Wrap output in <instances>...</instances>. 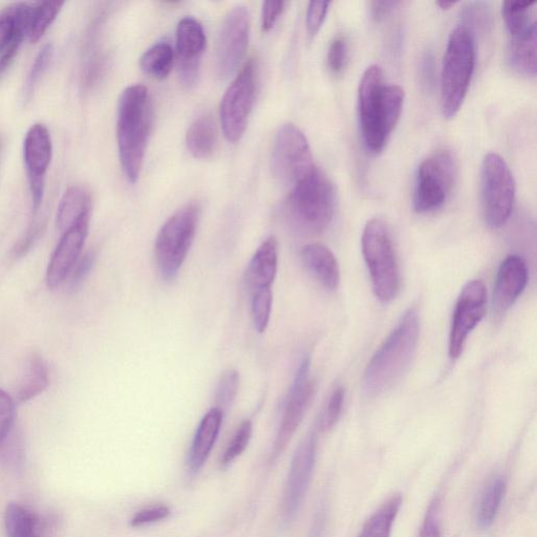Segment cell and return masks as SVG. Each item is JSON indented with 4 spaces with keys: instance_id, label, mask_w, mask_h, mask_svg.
<instances>
[{
    "instance_id": "6da1fadb",
    "label": "cell",
    "mask_w": 537,
    "mask_h": 537,
    "mask_svg": "<svg viewBox=\"0 0 537 537\" xmlns=\"http://www.w3.org/2000/svg\"><path fill=\"white\" fill-rule=\"evenodd\" d=\"M405 94L399 85L386 84L378 66L364 72L359 84L358 110L364 145L380 154L394 132L402 111Z\"/></svg>"
},
{
    "instance_id": "7a4b0ae2",
    "label": "cell",
    "mask_w": 537,
    "mask_h": 537,
    "mask_svg": "<svg viewBox=\"0 0 537 537\" xmlns=\"http://www.w3.org/2000/svg\"><path fill=\"white\" fill-rule=\"evenodd\" d=\"M153 120L152 99L144 85L125 89L118 104L117 139L121 165L131 183L140 178Z\"/></svg>"
},
{
    "instance_id": "3957f363",
    "label": "cell",
    "mask_w": 537,
    "mask_h": 537,
    "mask_svg": "<svg viewBox=\"0 0 537 537\" xmlns=\"http://www.w3.org/2000/svg\"><path fill=\"white\" fill-rule=\"evenodd\" d=\"M420 319L416 309L408 310L370 361L364 374V391L377 396L388 391L410 365L419 341Z\"/></svg>"
},
{
    "instance_id": "277c9868",
    "label": "cell",
    "mask_w": 537,
    "mask_h": 537,
    "mask_svg": "<svg viewBox=\"0 0 537 537\" xmlns=\"http://www.w3.org/2000/svg\"><path fill=\"white\" fill-rule=\"evenodd\" d=\"M336 203L330 178L314 166L310 173L292 187L284 204L288 224L298 232L318 234L331 224Z\"/></svg>"
},
{
    "instance_id": "5b68a950",
    "label": "cell",
    "mask_w": 537,
    "mask_h": 537,
    "mask_svg": "<svg viewBox=\"0 0 537 537\" xmlns=\"http://www.w3.org/2000/svg\"><path fill=\"white\" fill-rule=\"evenodd\" d=\"M475 67V37L459 26L449 36L442 67L441 103L446 119H453L459 113Z\"/></svg>"
},
{
    "instance_id": "8992f818",
    "label": "cell",
    "mask_w": 537,
    "mask_h": 537,
    "mask_svg": "<svg viewBox=\"0 0 537 537\" xmlns=\"http://www.w3.org/2000/svg\"><path fill=\"white\" fill-rule=\"evenodd\" d=\"M201 218V206L190 203L178 210L163 225L155 244L158 271L167 283H173L182 269Z\"/></svg>"
},
{
    "instance_id": "52a82bcc",
    "label": "cell",
    "mask_w": 537,
    "mask_h": 537,
    "mask_svg": "<svg viewBox=\"0 0 537 537\" xmlns=\"http://www.w3.org/2000/svg\"><path fill=\"white\" fill-rule=\"evenodd\" d=\"M361 244L374 293L381 302L389 303L400 290V271L388 226L379 219L368 222Z\"/></svg>"
},
{
    "instance_id": "ba28073f",
    "label": "cell",
    "mask_w": 537,
    "mask_h": 537,
    "mask_svg": "<svg viewBox=\"0 0 537 537\" xmlns=\"http://www.w3.org/2000/svg\"><path fill=\"white\" fill-rule=\"evenodd\" d=\"M481 200L487 225L493 229L503 227L513 209L515 183L507 163L498 154H488L483 161Z\"/></svg>"
},
{
    "instance_id": "9c48e42d",
    "label": "cell",
    "mask_w": 537,
    "mask_h": 537,
    "mask_svg": "<svg viewBox=\"0 0 537 537\" xmlns=\"http://www.w3.org/2000/svg\"><path fill=\"white\" fill-rule=\"evenodd\" d=\"M456 163L447 150L426 158L419 166L414 188V209L419 213L442 207L454 188Z\"/></svg>"
},
{
    "instance_id": "30bf717a",
    "label": "cell",
    "mask_w": 537,
    "mask_h": 537,
    "mask_svg": "<svg viewBox=\"0 0 537 537\" xmlns=\"http://www.w3.org/2000/svg\"><path fill=\"white\" fill-rule=\"evenodd\" d=\"M314 166L311 147L305 134L292 123L279 128L271 156L274 177L293 187L303 180Z\"/></svg>"
},
{
    "instance_id": "8fae6325",
    "label": "cell",
    "mask_w": 537,
    "mask_h": 537,
    "mask_svg": "<svg viewBox=\"0 0 537 537\" xmlns=\"http://www.w3.org/2000/svg\"><path fill=\"white\" fill-rule=\"evenodd\" d=\"M256 96V68L246 62L226 91L221 104V122L229 142H238L246 132Z\"/></svg>"
},
{
    "instance_id": "7c38bea8",
    "label": "cell",
    "mask_w": 537,
    "mask_h": 537,
    "mask_svg": "<svg viewBox=\"0 0 537 537\" xmlns=\"http://www.w3.org/2000/svg\"><path fill=\"white\" fill-rule=\"evenodd\" d=\"M487 303V289L481 281H471L461 291L449 333L451 359L456 360L462 355L469 335L486 314Z\"/></svg>"
},
{
    "instance_id": "4fadbf2b",
    "label": "cell",
    "mask_w": 537,
    "mask_h": 537,
    "mask_svg": "<svg viewBox=\"0 0 537 537\" xmlns=\"http://www.w3.org/2000/svg\"><path fill=\"white\" fill-rule=\"evenodd\" d=\"M250 35V15L245 7H236L226 16L221 27L216 51V72L220 79L229 78L244 59Z\"/></svg>"
},
{
    "instance_id": "5bb4252c",
    "label": "cell",
    "mask_w": 537,
    "mask_h": 537,
    "mask_svg": "<svg viewBox=\"0 0 537 537\" xmlns=\"http://www.w3.org/2000/svg\"><path fill=\"white\" fill-rule=\"evenodd\" d=\"M310 359L305 358L295 375L291 386L281 426L272 449L271 459L275 460L283 454L295 435L300 423L303 422L315 394V385L309 378Z\"/></svg>"
},
{
    "instance_id": "9a60e30c",
    "label": "cell",
    "mask_w": 537,
    "mask_h": 537,
    "mask_svg": "<svg viewBox=\"0 0 537 537\" xmlns=\"http://www.w3.org/2000/svg\"><path fill=\"white\" fill-rule=\"evenodd\" d=\"M53 143L48 127L34 124L24 141V161L30 183L33 211L44 201L46 176L52 161Z\"/></svg>"
},
{
    "instance_id": "2e32d148",
    "label": "cell",
    "mask_w": 537,
    "mask_h": 537,
    "mask_svg": "<svg viewBox=\"0 0 537 537\" xmlns=\"http://www.w3.org/2000/svg\"><path fill=\"white\" fill-rule=\"evenodd\" d=\"M176 36L180 78L183 85L190 89L199 78L207 42L205 31L199 20L185 17L178 25Z\"/></svg>"
},
{
    "instance_id": "e0dca14e",
    "label": "cell",
    "mask_w": 537,
    "mask_h": 537,
    "mask_svg": "<svg viewBox=\"0 0 537 537\" xmlns=\"http://www.w3.org/2000/svg\"><path fill=\"white\" fill-rule=\"evenodd\" d=\"M316 460V436L310 434L296 450L285 491L284 513L292 519L309 488Z\"/></svg>"
},
{
    "instance_id": "ac0fdd59",
    "label": "cell",
    "mask_w": 537,
    "mask_h": 537,
    "mask_svg": "<svg viewBox=\"0 0 537 537\" xmlns=\"http://www.w3.org/2000/svg\"><path fill=\"white\" fill-rule=\"evenodd\" d=\"M90 221H84L63 232L48 266L47 284L50 289L59 287L79 260L89 233Z\"/></svg>"
},
{
    "instance_id": "d6986e66",
    "label": "cell",
    "mask_w": 537,
    "mask_h": 537,
    "mask_svg": "<svg viewBox=\"0 0 537 537\" xmlns=\"http://www.w3.org/2000/svg\"><path fill=\"white\" fill-rule=\"evenodd\" d=\"M528 267L518 255H510L500 266L493 293L497 313L507 311L522 295L528 284Z\"/></svg>"
},
{
    "instance_id": "ffe728a7",
    "label": "cell",
    "mask_w": 537,
    "mask_h": 537,
    "mask_svg": "<svg viewBox=\"0 0 537 537\" xmlns=\"http://www.w3.org/2000/svg\"><path fill=\"white\" fill-rule=\"evenodd\" d=\"M224 412L213 407L202 419L195 438H193L188 464L192 471H199L206 463L220 435Z\"/></svg>"
},
{
    "instance_id": "44dd1931",
    "label": "cell",
    "mask_w": 537,
    "mask_h": 537,
    "mask_svg": "<svg viewBox=\"0 0 537 537\" xmlns=\"http://www.w3.org/2000/svg\"><path fill=\"white\" fill-rule=\"evenodd\" d=\"M104 17V13H99L93 19L83 42L82 84L87 90L95 87L105 69V58L100 46Z\"/></svg>"
},
{
    "instance_id": "7402d4cb",
    "label": "cell",
    "mask_w": 537,
    "mask_h": 537,
    "mask_svg": "<svg viewBox=\"0 0 537 537\" xmlns=\"http://www.w3.org/2000/svg\"><path fill=\"white\" fill-rule=\"evenodd\" d=\"M278 267V243L274 236H270L256 250L247 270V283L255 291L271 289Z\"/></svg>"
},
{
    "instance_id": "603a6c76",
    "label": "cell",
    "mask_w": 537,
    "mask_h": 537,
    "mask_svg": "<svg viewBox=\"0 0 537 537\" xmlns=\"http://www.w3.org/2000/svg\"><path fill=\"white\" fill-rule=\"evenodd\" d=\"M302 260L309 272L329 291L337 290L340 269L333 252L325 245L314 243L302 249Z\"/></svg>"
},
{
    "instance_id": "cb8c5ba5",
    "label": "cell",
    "mask_w": 537,
    "mask_h": 537,
    "mask_svg": "<svg viewBox=\"0 0 537 537\" xmlns=\"http://www.w3.org/2000/svg\"><path fill=\"white\" fill-rule=\"evenodd\" d=\"M92 197L88 189L82 186L70 187L64 192L57 211V224L66 232L84 221L91 220Z\"/></svg>"
},
{
    "instance_id": "d4e9b609",
    "label": "cell",
    "mask_w": 537,
    "mask_h": 537,
    "mask_svg": "<svg viewBox=\"0 0 537 537\" xmlns=\"http://www.w3.org/2000/svg\"><path fill=\"white\" fill-rule=\"evenodd\" d=\"M536 23L517 36H512L509 47L511 68L519 74L536 76Z\"/></svg>"
},
{
    "instance_id": "484cf974",
    "label": "cell",
    "mask_w": 537,
    "mask_h": 537,
    "mask_svg": "<svg viewBox=\"0 0 537 537\" xmlns=\"http://www.w3.org/2000/svg\"><path fill=\"white\" fill-rule=\"evenodd\" d=\"M32 5L19 3L0 13V53H4L18 40H24Z\"/></svg>"
},
{
    "instance_id": "4316f807",
    "label": "cell",
    "mask_w": 537,
    "mask_h": 537,
    "mask_svg": "<svg viewBox=\"0 0 537 537\" xmlns=\"http://www.w3.org/2000/svg\"><path fill=\"white\" fill-rule=\"evenodd\" d=\"M186 144L190 154L197 159H208L216 152L218 132L210 115H203L191 124Z\"/></svg>"
},
{
    "instance_id": "83f0119b",
    "label": "cell",
    "mask_w": 537,
    "mask_h": 537,
    "mask_svg": "<svg viewBox=\"0 0 537 537\" xmlns=\"http://www.w3.org/2000/svg\"><path fill=\"white\" fill-rule=\"evenodd\" d=\"M49 380V371L44 359L36 354L32 355L17 385V400L27 402L44 393Z\"/></svg>"
},
{
    "instance_id": "f1b7e54d",
    "label": "cell",
    "mask_w": 537,
    "mask_h": 537,
    "mask_svg": "<svg viewBox=\"0 0 537 537\" xmlns=\"http://www.w3.org/2000/svg\"><path fill=\"white\" fill-rule=\"evenodd\" d=\"M174 61L173 47L167 41H160L142 55L140 67L148 76L164 80L173 70Z\"/></svg>"
},
{
    "instance_id": "f546056e",
    "label": "cell",
    "mask_w": 537,
    "mask_h": 537,
    "mask_svg": "<svg viewBox=\"0 0 537 537\" xmlns=\"http://www.w3.org/2000/svg\"><path fill=\"white\" fill-rule=\"evenodd\" d=\"M7 537H40L36 515L19 503H10L5 511Z\"/></svg>"
},
{
    "instance_id": "4dcf8cb0",
    "label": "cell",
    "mask_w": 537,
    "mask_h": 537,
    "mask_svg": "<svg viewBox=\"0 0 537 537\" xmlns=\"http://www.w3.org/2000/svg\"><path fill=\"white\" fill-rule=\"evenodd\" d=\"M402 498L394 496L384 503L365 523L358 537H391Z\"/></svg>"
},
{
    "instance_id": "1f68e13d",
    "label": "cell",
    "mask_w": 537,
    "mask_h": 537,
    "mask_svg": "<svg viewBox=\"0 0 537 537\" xmlns=\"http://www.w3.org/2000/svg\"><path fill=\"white\" fill-rule=\"evenodd\" d=\"M506 492L503 478L493 479L485 488L479 503L477 519L482 528L490 527L496 520Z\"/></svg>"
},
{
    "instance_id": "d6a6232c",
    "label": "cell",
    "mask_w": 537,
    "mask_h": 537,
    "mask_svg": "<svg viewBox=\"0 0 537 537\" xmlns=\"http://www.w3.org/2000/svg\"><path fill=\"white\" fill-rule=\"evenodd\" d=\"M64 3L45 2L32 6L27 35L31 42L38 41L52 26Z\"/></svg>"
},
{
    "instance_id": "836d02e7",
    "label": "cell",
    "mask_w": 537,
    "mask_h": 537,
    "mask_svg": "<svg viewBox=\"0 0 537 537\" xmlns=\"http://www.w3.org/2000/svg\"><path fill=\"white\" fill-rule=\"evenodd\" d=\"M533 2H505L502 14L509 34L517 36L535 24L532 18Z\"/></svg>"
},
{
    "instance_id": "e575fe53",
    "label": "cell",
    "mask_w": 537,
    "mask_h": 537,
    "mask_svg": "<svg viewBox=\"0 0 537 537\" xmlns=\"http://www.w3.org/2000/svg\"><path fill=\"white\" fill-rule=\"evenodd\" d=\"M273 293L271 289H262L253 292L251 315L254 328L263 334L266 332L272 312Z\"/></svg>"
},
{
    "instance_id": "d590c367",
    "label": "cell",
    "mask_w": 537,
    "mask_h": 537,
    "mask_svg": "<svg viewBox=\"0 0 537 537\" xmlns=\"http://www.w3.org/2000/svg\"><path fill=\"white\" fill-rule=\"evenodd\" d=\"M253 434V425L250 420H244L232 439L230 440L221 459V465L227 467L234 460L238 459L248 447Z\"/></svg>"
},
{
    "instance_id": "8d00e7d4",
    "label": "cell",
    "mask_w": 537,
    "mask_h": 537,
    "mask_svg": "<svg viewBox=\"0 0 537 537\" xmlns=\"http://www.w3.org/2000/svg\"><path fill=\"white\" fill-rule=\"evenodd\" d=\"M53 55L54 48L51 44L42 47L37 54L26 81L24 91L25 100H29L32 97L41 78L44 77L48 71Z\"/></svg>"
},
{
    "instance_id": "74e56055",
    "label": "cell",
    "mask_w": 537,
    "mask_h": 537,
    "mask_svg": "<svg viewBox=\"0 0 537 537\" xmlns=\"http://www.w3.org/2000/svg\"><path fill=\"white\" fill-rule=\"evenodd\" d=\"M240 374L238 371L229 369L225 371L219 381L216 402L220 410L224 412L225 408H228L236 395H238L240 388Z\"/></svg>"
},
{
    "instance_id": "f35d334b",
    "label": "cell",
    "mask_w": 537,
    "mask_h": 537,
    "mask_svg": "<svg viewBox=\"0 0 537 537\" xmlns=\"http://www.w3.org/2000/svg\"><path fill=\"white\" fill-rule=\"evenodd\" d=\"M463 24L460 25L467 29L475 37L477 30L485 29L488 25L489 13L483 3H472L465 8L462 14Z\"/></svg>"
},
{
    "instance_id": "ab89813d",
    "label": "cell",
    "mask_w": 537,
    "mask_h": 537,
    "mask_svg": "<svg viewBox=\"0 0 537 537\" xmlns=\"http://www.w3.org/2000/svg\"><path fill=\"white\" fill-rule=\"evenodd\" d=\"M15 419V403L12 397L0 390V445L8 437Z\"/></svg>"
},
{
    "instance_id": "60d3db41",
    "label": "cell",
    "mask_w": 537,
    "mask_h": 537,
    "mask_svg": "<svg viewBox=\"0 0 537 537\" xmlns=\"http://www.w3.org/2000/svg\"><path fill=\"white\" fill-rule=\"evenodd\" d=\"M348 58V44L345 38L338 36L330 46L328 52V67L334 74H340L346 67Z\"/></svg>"
},
{
    "instance_id": "b9f144b4",
    "label": "cell",
    "mask_w": 537,
    "mask_h": 537,
    "mask_svg": "<svg viewBox=\"0 0 537 537\" xmlns=\"http://www.w3.org/2000/svg\"><path fill=\"white\" fill-rule=\"evenodd\" d=\"M331 3L312 2L307 11V31L310 38H314L324 25Z\"/></svg>"
},
{
    "instance_id": "7bdbcfd3",
    "label": "cell",
    "mask_w": 537,
    "mask_h": 537,
    "mask_svg": "<svg viewBox=\"0 0 537 537\" xmlns=\"http://www.w3.org/2000/svg\"><path fill=\"white\" fill-rule=\"evenodd\" d=\"M441 536V503L436 499L426 512L418 537Z\"/></svg>"
},
{
    "instance_id": "ee69618b",
    "label": "cell",
    "mask_w": 537,
    "mask_h": 537,
    "mask_svg": "<svg viewBox=\"0 0 537 537\" xmlns=\"http://www.w3.org/2000/svg\"><path fill=\"white\" fill-rule=\"evenodd\" d=\"M170 515V509L167 506H152L138 511L131 520L133 528L143 527L145 525L157 523L166 520Z\"/></svg>"
},
{
    "instance_id": "f6af8a7d",
    "label": "cell",
    "mask_w": 537,
    "mask_h": 537,
    "mask_svg": "<svg viewBox=\"0 0 537 537\" xmlns=\"http://www.w3.org/2000/svg\"><path fill=\"white\" fill-rule=\"evenodd\" d=\"M343 400H345V392L339 388L331 396L325 414L322 416L321 427L325 431H329L337 423L342 411Z\"/></svg>"
},
{
    "instance_id": "bcb514c9",
    "label": "cell",
    "mask_w": 537,
    "mask_h": 537,
    "mask_svg": "<svg viewBox=\"0 0 537 537\" xmlns=\"http://www.w3.org/2000/svg\"><path fill=\"white\" fill-rule=\"evenodd\" d=\"M96 264V254L93 251L85 253L73 268L72 286L77 288L89 276Z\"/></svg>"
},
{
    "instance_id": "7dc6e473",
    "label": "cell",
    "mask_w": 537,
    "mask_h": 537,
    "mask_svg": "<svg viewBox=\"0 0 537 537\" xmlns=\"http://www.w3.org/2000/svg\"><path fill=\"white\" fill-rule=\"evenodd\" d=\"M285 2H266L262 11V27L264 32L271 31L277 20L284 13L286 8Z\"/></svg>"
},
{
    "instance_id": "c3c4849f",
    "label": "cell",
    "mask_w": 537,
    "mask_h": 537,
    "mask_svg": "<svg viewBox=\"0 0 537 537\" xmlns=\"http://www.w3.org/2000/svg\"><path fill=\"white\" fill-rule=\"evenodd\" d=\"M42 230H44V226H42L41 224H36L35 226H32L25 238L21 239L20 242L14 248L15 256L20 257L27 254L39 238V235L41 234Z\"/></svg>"
},
{
    "instance_id": "681fc988",
    "label": "cell",
    "mask_w": 537,
    "mask_h": 537,
    "mask_svg": "<svg viewBox=\"0 0 537 537\" xmlns=\"http://www.w3.org/2000/svg\"><path fill=\"white\" fill-rule=\"evenodd\" d=\"M21 44H23V40L16 41L14 45L0 56V78H2L11 67Z\"/></svg>"
},
{
    "instance_id": "f907efd6",
    "label": "cell",
    "mask_w": 537,
    "mask_h": 537,
    "mask_svg": "<svg viewBox=\"0 0 537 537\" xmlns=\"http://www.w3.org/2000/svg\"><path fill=\"white\" fill-rule=\"evenodd\" d=\"M398 5L397 2H373L371 3L372 18L379 23Z\"/></svg>"
},
{
    "instance_id": "816d5d0a",
    "label": "cell",
    "mask_w": 537,
    "mask_h": 537,
    "mask_svg": "<svg viewBox=\"0 0 537 537\" xmlns=\"http://www.w3.org/2000/svg\"><path fill=\"white\" fill-rule=\"evenodd\" d=\"M421 76L426 87L433 84L435 78L434 58L431 54H427L422 61Z\"/></svg>"
},
{
    "instance_id": "f5cc1de1",
    "label": "cell",
    "mask_w": 537,
    "mask_h": 537,
    "mask_svg": "<svg viewBox=\"0 0 537 537\" xmlns=\"http://www.w3.org/2000/svg\"><path fill=\"white\" fill-rule=\"evenodd\" d=\"M457 3L455 2H438L437 5L442 9V10H449L453 7L456 6Z\"/></svg>"
},
{
    "instance_id": "db71d44e",
    "label": "cell",
    "mask_w": 537,
    "mask_h": 537,
    "mask_svg": "<svg viewBox=\"0 0 537 537\" xmlns=\"http://www.w3.org/2000/svg\"><path fill=\"white\" fill-rule=\"evenodd\" d=\"M0 153H2V140H0Z\"/></svg>"
}]
</instances>
